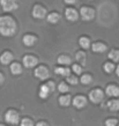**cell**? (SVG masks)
<instances>
[{
  "mask_svg": "<svg viewBox=\"0 0 119 126\" xmlns=\"http://www.w3.org/2000/svg\"><path fill=\"white\" fill-rule=\"evenodd\" d=\"M58 90L61 93V94H66L69 92V87H68V82H60L58 84Z\"/></svg>",
  "mask_w": 119,
  "mask_h": 126,
  "instance_id": "obj_26",
  "label": "cell"
},
{
  "mask_svg": "<svg viewBox=\"0 0 119 126\" xmlns=\"http://www.w3.org/2000/svg\"><path fill=\"white\" fill-rule=\"evenodd\" d=\"M36 126H50L46 122H38L36 124Z\"/></svg>",
  "mask_w": 119,
  "mask_h": 126,
  "instance_id": "obj_32",
  "label": "cell"
},
{
  "mask_svg": "<svg viewBox=\"0 0 119 126\" xmlns=\"http://www.w3.org/2000/svg\"><path fill=\"white\" fill-rule=\"evenodd\" d=\"M34 74H35V77L37 78V79H39V80H42V81L47 80V79L50 78V75H51L49 68H47L46 66H44V65L37 66V68L35 69Z\"/></svg>",
  "mask_w": 119,
  "mask_h": 126,
  "instance_id": "obj_4",
  "label": "cell"
},
{
  "mask_svg": "<svg viewBox=\"0 0 119 126\" xmlns=\"http://www.w3.org/2000/svg\"><path fill=\"white\" fill-rule=\"evenodd\" d=\"M4 82H5V77H4L2 73H0V86H2Z\"/></svg>",
  "mask_w": 119,
  "mask_h": 126,
  "instance_id": "obj_33",
  "label": "cell"
},
{
  "mask_svg": "<svg viewBox=\"0 0 119 126\" xmlns=\"http://www.w3.org/2000/svg\"><path fill=\"white\" fill-rule=\"evenodd\" d=\"M59 104L61 105V107H68L69 104L73 102V99H72V97L67 94V95H61L60 97H59Z\"/></svg>",
  "mask_w": 119,
  "mask_h": 126,
  "instance_id": "obj_20",
  "label": "cell"
},
{
  "mask_svg": "<svg viewBox=\"0 0 119 126\" xmlns=\"http://www.w3.org/2000/svg\"><path fill=\"white\" fill-rule=\"evenodd\" d=\"M105 94L111 97H117L119 96V87L116 84H109L105 88Z\"/></svg>",
  "mask_w": 119,
  "mask_h": 126,
  "instance_id": "obj_13",
  "label": "cell"
},
{
  "mask_svg": "<svg viewBox=\"0 0 119 126\" xmlns=\"http://www.w3.org/2000/svg\"><path fill=\"white\" fill-rule=\"evenodd\" d=\"M82 71H83V68H82V66L79 65V64H74V65L72 66V72H73L74 74H76V75H81V74H82Z\"/></svg>",
  "mask_w": 119,
  "mask_h": 126,
  "instance_id": "obj_28",
  "label": "cell"
},
{
  "mask_svg": "<svg viewBox=\"0 0 119 126\" xmlns=\"http://www.w3.org/2000/svg\"><path fill=\"white\" fill-rule=\"evenodd\" d=\"M22 63H23V66H24V67L32 68L35 66H37L38 59H37V57H35L32 54H26V56L22 58Z\"/></svg>",
  "mask_w": 119,
  "mask_h": 126,
  "instance_id": "obj_8",
  "label": "cell"
},
{
  "mask_svg": "<svg viewBox=\"0 0 119 126\" xmlns=\"http://www.w3.org/2000/svg\"><path fill=\"white\" fill-rule=\"evenodd\" d=\"M0 126H6V125H0Z\"/></svg>",
  "mask_w": 119,
  "mask_h": 126,
  "instance_id": "obj_37",
  "label": "cell"
},
{
  "mask_svg": "<svg viewBox=\"0 0 119 126\" xmlns=\"http://www.w3.org/2000/svg\"><path fill=\"white\" fill-rule=\"evenodd\" d=\"M80 16V12H77L76 9H74L73 7H67L65 9V17L69 22H75L79 20Z\"/></svg>",
  "mask_w": 119,
  "mask_h": 126,
  "instance_id": "obj_9",
  "label": "cell"
},
{
  "mask_svg": "<svg viewBox=\"0 0 119 126\" xmlns=\"http://www.w3.org/2000/svg\"><path fill=\"white\" fill-rule=\"evenodd\" d=\"M21 126H36L35 125V123L32 122V119L30 118H23L22 120H21V124H20Z\"/></svg>",
  "mask_w": 119,
  "mask_h": 126,
  "instance_id": "obj_30",
  "label": "cell"
},
{
  "mask_svg": "<svg viewBox=\"0 0 119 126\" xmlns=\"http://www.w3.org/2000/svg\"><path fill=\"white\" fill-rule=\"evenodd\" d=\"M66 79H67V82H68L69 84H77V83H79V79H77L76 74H75V75L69 74V75L66 78Z\"/></svg>",
  "mask_w": 119,
  "mask_h": 126,
  "instance_id": "obj_29",
  "label": "cell"
},
{
  "mask_svg": "<svg viewBox=\"0 0 119 126\" xmlns=\"http://www.w3.org/2000/svg\"><path fill=\"white\" fill-rule=\"evenodd\" d=\"M109 59H111L113 63H118L119 61V50H111L108 54Z\"/></svg>",
  "mask_w": 119,
  "mask_h": 126,
  "instance_id": "obj_25",
  "label": "cell"
},
{
  "mask_svg": "<svg viewBox=\"0 0 119 126\" xmlns=\"http://www.w3.org/2000/svg\"><path fill=\"white\" fill-rule=\"evenodd\" d=\"M46 20H47V22H50L51 24H57V23L60 22V20H61V16L59 13L57 12H51L47 14L46 16Z\"/></svg>",
  "mask_w": 119,
  "mask_h": 126,
  "instance_id": "obj_16",
  "label": "cell"
},
{
  "mask_svg": "<svg viewBox=\"0 0 119 126\" xmlns=\"http://www.w3.org/2000/svg\"><path fill=\"white\" fill-rule=\"evenodd\" d=\"M103 68H104V71L106 73H112L113 71H116V67H115V65H113V63H105L104 64V66H103Z\"/></svg>",
  "mask_w": 119,
  "mask_h": 126,
  "instance_id": "obj_27",
  "label": "cell"
},
{
  "mask_svg": "<svg viewBox=\"0 0 119 126\" xmlns=\"http://www.w3.org/2000/svg\"><path fill=\"white\" fill-rule=\"evenodd\" d=\"M64 1H65V4H67V5H74L76 2V0H64Z\"/></svg>",
  "mask_w": 119,
  "mask_h": 126,
  "instance_id": "obj_34",
  "label": "cell"
},
{
  "mask_svg": "<svg viewBox=\"0 0 119 126\" xmlns=\"http://www.w3.org/2000/svg\"><path fill=\"white\" fill-rule=\"evenodd\" d=\"M80 82L82 84H85V86H88V84H90L92 82V77L91 74H82L80 78Z\"/></svg>",
  "mask_w": 119,
  "mask_h": 126,
  "instance_id": "obj_23",
  "label": "cell"
},
{
  "mask_svg": "<svg viewBox=\"0 0 119 126\" xmlns=\"http://www.w3.org/2000/svg\"><path fill=\"white\" fill-rule=\"evenodd\" d=\"M108 108L109 110L115 112V111L119 110V99H111L108 102Z\"/></svg>",
  "mask_w": 119,
  "mask_h": 126,
  "instance_id": "obj_22",
  "label": "cell"
},
{
  "mask_svg": "<svg viewBox=\"0 0 119 126\" xmlns=\"http://www.w3.org/2000/svg\"><path fill=\"white\" fill-rule=\"evenodd\" d=\"M5 122L11 125H17L20 123V113L14 109H9L5 113Z\"/></svg>",
  "mask_w": 119,
  "mask_h": 126,
  "instance_id": "obj_2",
  "label": "cell"
},
{
  "mask_svg": "<svg viewBox=\"0 0 119 126\" xmlns=\"http://www.w3.org/2000/svg\"><path fill=\"white\" fill-rule=\"evenodd\" d=\"M0 6L2 8V11L6 13L14 12L19 8L17 0H0Z\"/></svg>",
  "mask_w": 119,
  "mask_h": 126,
  "instance_id": "obj_3",
  "label": "cell"
},
{
  "mask_svg": "<svg viewBox=\"0 0 119 126\" xmlns=\"http://www.w3.org/2000/svg\"><path fill=\"white\" fill-rule=\"evenodd\" d=\"M52 90L50 89V87L47 86L46 83H44V84H42L41 86V88H39V92H38V95H39V97L42 99H45V98H47L49 97V95L50 94H52Z\"/></svg>",
  "mask_w": 119,
  "mask_h": 126,
  "instance_id": "obj_14",
  "label": "cell"
},
{
  "mask_svg": "<svg viewBox=\"0 0 119 126\" xmlns=\"http://www.w3.org/2000/svg\"><path fill=\"white\" fill-rule=\"evenodd\" d=\"M105 126H118V120L115 118H110L105 120Z\"/></svg>",
  "mask_w": 119,
  "mask_h": 126,
  "instance_id": "obj_31",
  "label": "cell"
},
{
  "mask_svg": "<svg viewBox=\"0 0 119 126\" xmlns=\"http://www.w3.org/2000/svg\"><path fill=\"white\" fill-rule=\"evenodd\" d=\"M31 14H32V17L37 20H43L44 17L47 16V12H46L45 7L42 6L41 4H36L32 7V11H31Z\"/></svg>",
  "mask_w": 119,
  "mask_h": 126,
  "instance_id": "obj_5",
  "label": "cell"
},
{
  "mask_svg": "<svg viewBox=\"0 0 119 126\" xmlns=\"http://www.w3.org/2000/svg\"><path fill=\"white\" fill-rule=\"evenodd\" d=\"M73 105L76 109H83V108L87 105V103H88V99H87V97L83 95H77L75 96L73 98Z\"/></svg>",
  "mask_w": 119,
  "mask_h": 126,
  "instance_id": "obj_10",
  "label": "cell"
},
{
  "mask_svg": "<svg viewBox=\"0 0 119 126\" xmlns=\"http://www.w3.org/2000/svg\"><path fill=\"white\" fill-rule=\"evenodd\" d=\"M22 42L26 46H29V47H30V46H34L35 44H36V42H37V37L32 34H27L22 37Z\"/></svg>",
  "mask_w": 119,
  "mask_h": 126,
  "instance_id": "obj_12",
  "label": "cell"
},
{
  "mask_svg": "<svg viewBox=\"0 0 119 126\" xmlns=\"http://www.w3.org/2000/svg\"><path fill=\"white\" fill-rule=\"evenodd\" d=\"M88 97H89V101H90V102H92V103H95V104H98L103 101L104 93H103L102 89L96 88V89H92L91 92L89 93Z\"/></svg>",
  "mask_w": 119,
  "mask_h": 126,
  "instance_id": "obj_6",
  "label": "cell"
},
{
  "mask_svg": "<svg viewBox=\"0 0 119 126\" xmlns=\"http://www.w3.org/2000/svg\"><path fill=\"white\" fill-rule=\"evenodd\" d=\"M54 73L57 75H60V77H64V78H67L71 74V69L67 67V66H59V67H56L54 68Z\"/></svg>",
  "mask_w": 119,
  "mask_h": 126,
  "instance_id": "obj_17",
  "label": "cell"
},
{
  "mask_svg": "<svg viewBox=\"0 0 119 126\" xmlns=\"http://www.w3.org/2000/svg\"><path fill=\"white\" fill-rule=\"evenodd\" d=\"M79 45L83 50H87L91 46V41H90V38L87 37V36H81L80 38H79Z\"/></svg>",
  "mask_w": 119,
  "mask_h": 126,
  "instance_id": "obj_18",
  "label": "cell"
},
{
  "mask_svg": "<svg viewBox=\"0 0 119 126\" xmlns=\"http://www.w3.org/2000/svg\"><path fill=\"white\" fill-rule=\"evenodd\" d=\"M116 73H117V75L119 77V65L117 66V67H116Z\"/></svg>",
  "mask_w": 119,
  "mask_h": 126,
  "instance_id": "obj_35",
  "label": "cell"
},
{
  "mask_svg": "<svg viewBox=\"0 0 119 126\" xmlns=\"http://www.w3.org/2000/svg\"><path fill=\"white\" fill-rule=\"evenodd\" d=\"M9 69H11V73L13 75H19V74H21L23 71L22 66H21V64H19V63H12Z\"/></svg>",
  "mask_w": 119,
  "mask_h": 126,
  "instance_id": "obj_21",
  "label": "cell"
},
{
  "mask_svg": "<svg viewBox=\"0 0 119 126\" xmlns=\"http://www.w3.org/2000/svg\"><path fill=\"white\" fill-rule=\"evenodd\" d=\"M91 49H92V51L96 52V53H104V52L108 50V45L102 42H95L91 45Z\"/></svg>",
  "mask_w": 119,
  "mask_h": 126,
  "instance_id": "obj_15",
  "label": "cell"
},
{
  "mask_svg": "<svg viewBox=\"0 0 119 126\" xmlns=\"http://www.w3.org/2000/svg\"><path fill=\"white\" fill-rule=\"evenodd\" d=\"M57 61L58 64H60V65H64V66H68L72 64V59L67 54H61V56H59L57 58Z\"/></svg>",
  "mask_w": 119,
  "mask_h": 126,
  "instance_id": "obj_19",
  "label": "cell"
},
{
  "mask_svg": "<svg viewBox=\"0 0 119 126\" xmlns=\"http://www.w3.org/2000/svg\"><path fill=\"white\" fill-rule=\"evenodd\" d=\"M17 31V23L12 16L0 15V35L4 37H12Z\"/></svg>",
  "mask_w": 119,
  "mask_h": 126,
  "instance_id": "obj_1",
  "label": "cell"
},
{
  "mask_svg": "<svg viewBox=\"0 0 119 126\" xmlns=\"http://www.w3.org/2000/svg\"><path fill=\"white\" fill-rule=\"evenodd\" d=\"M86 58H87V56H86V53L83 51H77L75 53V59H76L77 63H80L81 65H85L86 64Z\"/></svg>",
  "mask_w": 119,
  "mask_h": 126,
  "instance_id": "obj_24",
  "label": "cell"
},
{
  "mask_svg": "<svg viewBox=\"0 0 119 126\" xmlns=\"http://www.w3.org/2000/svg\"><path fill=\"white\" fill-rule=\"evenodd\" d=\"M118 126H119V125H118Z\"/></svg>",
  "mask_w": 119,
  "mask_h": 126,
  "instance_id": "obj_38",
  "label": "cell"
},
{
  "mask_svg": "<svg viewBox=\"0 0 119 126\" xmlns=\"http://www.w3.org/2000/svg\"><path fill=\"white\" fill-rule=\"evenodd\" d=\"M13 60H14V54L12 52H9V51H5V52H2L0 54V63L2 65H8Z\"/></svg>",
  "mask_w": 119,
  "mask_h": 126,
  "instance_id": "obj_11",
  "label": "cell"
},
{
  "mask_svg": "<svg viewBox=\"0 0 119 126\" xmlns=\"http://www.w3.org/2000/svg\"><path fill=\"white\" fill-rule=\"evenodd\" d=\"M80 16H81V19L83 20V21H86V22L91 21V20H94V17H95V11H94L91 7L83 6V7H81V9H80Z\"/></svg>",
  "mask_w": 119,
  "mask_h": 126,
  "instance_id": "obj_7",
  "label": "cell"
},
{
  "mask_svg": "<svg viewBox=\"0 0 119 126\" xmlns=\"http://www.w3.org/2000/svg\"><path fill=\"white\" fill-rule=\"evenodd\" d=\"M86 1H91V0H86Z\"/></svg>",
  "mask_w": 119,
  "mask_h": 126,
  "instance_id": "obj_36",
  "label": "cell"
}]
</instances>
